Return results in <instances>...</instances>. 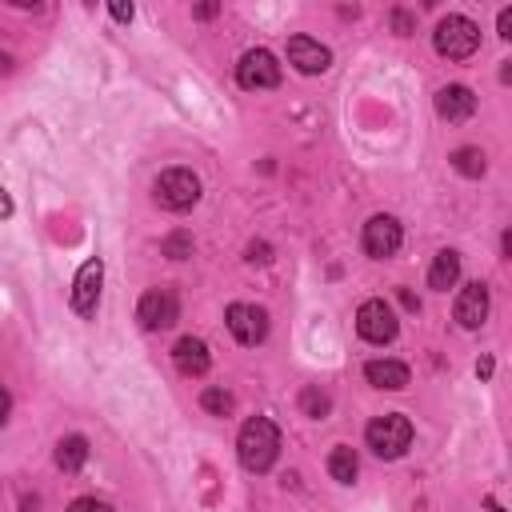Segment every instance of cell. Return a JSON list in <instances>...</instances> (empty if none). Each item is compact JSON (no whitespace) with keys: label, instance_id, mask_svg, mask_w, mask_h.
Wrapping results in <instances>:
<instances>
[{"label":"cell","instance_id":"6da1fadb","mask_svg":"<svg viewBox=\"0 0 512 512\" xmlns=\"http://www.w3.org/2000/svg\"><path fill=\"white\" fill-rule=\"evenodd\" d=\"M276 452H280V428L268 420V416H252L244 420L240 436H236V456L248 472H268L276 464Z\"/></svg>","mask_w":512,"mask_h":512},{"label":"cell","instance_id":"7a4b0ae2","mask_svg":"<svg viewBox=\"0 0 512 512\" xmlns=\"http://www.w3.org/2000/svg\"><path fill=\"white\" fill-rule=\"evenodd\" d=\"M364 440L380 460H396L412 444V420L404 412H384L364 428Z\"/></svg>","mask_w":512,"mask_h":512},{"label":"cell","instance_id":"3957f363","mask_svg":"<svg viewBox=\"0 0 512 512\" xmlns=\"http://www.w3.org/2000/svg\"><path fill=\"white\" fill-rule=\"evenodd\" d=\"M432 44H436V52L440 56H448V60H468L476 48H480V28L468 20V16H444L440 24H436V32H432Z\"/></svg>","mask_w":512,"mask_h":512},{"label":"cell","instance_id":"277c9868","mask_svg":"<svg viewBox=\"0 0 512 512\" xmlns=\"http://www.w3.org/2000/svg\"><path fill=\"white\" fill-rule=\"evenodd\" d=\"M156 204L168 208V212H188L196 200H200V180L192 168H168L156 176V188H152Z\"/></svg>","mask_w":512,"mask_h":512},{"label":"cell","instance_id":"5b68a950","mask_svg":"<svg viewBox=\"0 0 512 512\" xmlns=\"http://www.w3.org/2000/svg\"><path fill=\"white\" fill-rule=\"evenodd\" d=\"M136 320L148 328V332H164L180 320V300L172 288H148L136 304Z\"/></svg>","mask_w":512,"mask_h":512},{"label":"cell","instance_id":"8992f818","mask_svg":"<svg viewBox=\"0 0 512 512\" xmlns=\"http://www.w3.org/2000/svg\"><path fill=\"white\" fill-rule=\"evenodd\" d=\"M396 328H400V320H396V312H392L388 300H364V304H360V312H356V332H360L368 344H388V340H396Z\"/></svg>","mask_w":512,"mask_h":512},{"label":"cell","instance_id":"52a82bcc","mask_svg":"<svg viewBox=\"0 0 512 512\" xmlns=\"http://www.w3.org/2000/svg\"><path fill=\"white\" fill-rule=\"evenodd\" d=\"M236 80H240V88H276L280 84V64L268 48H248L236 64Z\"/></svg>","mask_w":512,"mask_h":512},{"label":"cell","instance_id":"ba28073f","mask_svg":"<svg viewBox=\"0 0 512 512\" xmlns=\"http://www.w3.org/2000/svg\"><path fill=\"white\" fill-rule=\"evenodd\" d=\"M364 252L368 256H376V260H388V256H396L400 252V244H404V228H400V220L396 216H372L368 224H364Z\"/></svg>","mask_w":512,"mask_h":512},{"label":"cell","instance_id":"9c48e42d","mask_svg":"<svg viewBox=\"0 0 512 512\" xmlns=\"http://www.w3.org/2000/svg\"><path fill=\"white\" fill-rule=\"evenodd\" d=\"M224 320H228V332H232L240 344H248V348L268 336V312L256 308V304H228Z\"/></svg>","mask_w":512,"mask_h":512},{"label":"cell","instance_id":"30bf717a","mask_svg":"<svg viewBox=\"0 0 512 512\" xmlns=\"http://www.w3.org/2000/svg\"><path fill=\"white\" fill-rule=\"evenodd\" d=\"M100 284H104V264H100V256H96V260H84V268L76 272V284H72V308H76V316H92V312H96Z\"/></svg>","mask_w":512,"mask_h":512},{"label":"cell","instance_id":"8fae6325","mask_svg":"<svg viewBox=\"0 0 512 512\" xmlns=\"http://www.w3.org/2000/svg\"><path fill=\"white\" fill-rule=\"evenodd\" d=\"M288 64L296 72H304V76H316V72H324L332 64V52L312 36H292L288 40Z\"/></svg>","mask_w":512,"mask_h":512},{"label":"cell","instance_id":"7c38bea8","mask_svg":"<svg viewBox=\"0 0 512 512\" xmlns=\"http://www.w3.org/2000/svg\"><path fill=\"white\" fill-rule=\"evenodd\" d=\"M456 320H460V328H480L488 320V288L480 280H472V284L460 288V296H456Z\"/></svg>","mask_w":512,"mask_h":512},{"label":"cell","instance_id":"4fadbf2b","mask_svg":"<svg viewBox=\"0 0 512 512\" xmlns=\"http://www.w3.org/2000/svg\"><path fill=\"white\" fill-rule=\"evenodd\" d=\"M172 364H176L180 376H204L208 364H212L208 344H204L200 336H184V340H176V348H172Z\"/></svg>","mask_w":512,"mask_h":512},{"label":"cell","instance_id":"5bb4252c","mask_svg":"<svg viewBox=\"0 0 512 512\" xmlns=\"http://www.w3.org/2000/svg\"><path fill=\"white\" fill-rule=\"evenodd\" d=\"M436 112H440L444 120H452V124L468 120V116L476 112V96H472V88H464V84H448V88H440V92H436Z\"/></svg>","mask_w":512,"mask_h":512},{"label":"cell","instance_id":"9a60e30c","mask_svg":"<svg viewBox=\"0 0 512 512\" xmlns=\"http://www.w3.org/2000/svg\"><path fill=\"white\" fill-rule=\"evenodd\" d=\"M364 376H368L372 388H384V392L408 388V364H400V360H368Z\"/></svg>","mask_w":512,"mask_h":512},{"label":"cell","instance_id":"2e32d148","mask_svg":"<svg viewBox=\"0 0 512 512\" xmlns=\"http://www.w3.org/2000/svg\"><path fill=\"white\" fill-rule=\"evenodd\" d=\"M456 280H460V252H452V248L436 252V260H432V268H428V288L448 292Z\"/></svg>","mask_w":512,"mask_h":512},{"label":"cell","instance_id":"e0dca14e","mask_svg":"<svg viewBox=\"0 0 512 512\" xmlns=\"http://www.w3.org/2000/svg\"><path fill=\"white\" fill-rule=\"evenodd\" d=\"M84 460H88V440L84 436H64L56 444V468L60 472H80Z\"/></svg>","mask_w":512,"mask_h":512},{"label":"cell","instance_id":"ac0fdd59","mask_svg":"<svg viewBox=\"0 0 512 512\" xmlns=\"http://www.w3.org/2000/svg\"><path fill=\"white\" fill-rule=\"evenodd\" d=\"M356 472H360L356 452H352L348 444H336V448L328 452V476H332L336 484H352V480H356Z\"/></svg>","mask_w":512,"mask_h":512},{"label":"cell","instance_id":"d6986e66","mask_svg":"<svg viewBox=\"0 0 512 512\" xmlns=\"http://www.w3.org/2000/svg\"><path fill=\"white\" fill-rule=\"evenodd\" d=\"M300 412H304V416H312V420H324V416L332 412L328 392H324V388H316V384H308V388L300 392Z\"/></svg>","mask_w":512,"mask_h":512},{"label":"cell","instance_id":"ffe728a7","mask_svg":"<svg viewBox=\"0 0 512 512\" xmlns=\"http://www.w3.org/2000/svg\"><path fill=\"white\" fill-rule=\"evenodd\" d=\"M452 168L460 172V176H484V152L480 148H456L452 152Z\"/></svg>","mask_w":512,"mask_h":512},{"label":"cell","instance_id":"44dd1931","mask_svg":"<svg viewBox=\"0 0 512 512\" xmlns=\"http://www.w3.org/2000/svg\"><path fill=\"white\" fill-rule=\"evenodd\" d=\"M232 404H236V400H232L228 388H204V392H200V408L212 412V416H228Z\"/></svg>","mask_w":512,"mask_h":512},{"label":"cell","instance_id":"7402d4cb","mask_svg":"<svg viewBox=\"0 0 512 512\" xmlns=\"http://www.w3.org/2000/svg\"><path fill=\"white\" fill-rule=\"evenodd\" d=\"M164 256H172V260L192 256V236H188V232H172V236L164 240Z\"/></svg>","mask_w":512,"mask_h":512},{"label":"cell","instance_id":"603a6c76","mask_svg":"<svg viewBox=\"0 0 512 512\" xmlns=\"http://www.w3.org/2000/svg\"><path fill=\"white\" fill-rule=\"evenodd\" d=\"M68 512H112V504H104V500H96V496H80V500L68 504Z\"/></svg>","mask_w":512,"mask_h":512},{"label":"cell","instance_id":"cb8c5ba5","mask_svg":"<svg viewBox=\"0 0 512 512\" xmlns=\"http://www.w3.org/2000/svg\"><path fill=\"white\" fill-rule=\"evenodd\" d=\"M392 28H396L400 36H408V32L416 28V20H412V12H404V8H396V12H392Z\"/></svg>","mask_w":512,"mask_h":512},{"label":"cell","instance_id":"d4e9b609","mask_svg":"<svg viewBox=\"0 0 512 512\" xmlns=\"http://www.w3.org/2000/svg\"><path fill=\"white\" fill-rule=\"evenodd\" d=\"M108 12H112V20H120V24H128V20L136 16V8H132V4H120V0L108 4Z\"/></svg>","mask_w":512,"mask_h":512},{"label":"cell","instance_id":"484cf974","mask_svg":"<svg viewBox=\"0 0 512 512\" xmlns=\"http://www.w3.org/2000/svg\"><path fill=\"white\" fill-rule=\"evenodd\" d=\"M268 252H272L268 244H248V260H252V264H268V260H272Z\"/></svg>","mask_w":512,"mask_h":512},{"label":"cell","instance_id":"4316f807","mask_svg":"<svg viewBox=\"0 0 512 512\" xmlns=\"http://www.w3.org/2000/svg\"><path fill=\"white\" fill-rule=\"evenodd\" d=\"M500 36H512V8H500Z\"/></svg>","mask_w":512,"mask_h":512},{"label":"cell","instance_id":"83f0119b","mask_svg":"<svg viewBox=\"0 0 512 512\" xmlns=\"http://www.w3.org/2000/svg\"><path fill=\"white\" fill-rule=\"evenodd\" d=\"M216 12H220V4H200V8H196V16H200V20H212Z\"/></svg>","mask_w":512,"mask_h":512},{"label":"cell","instance_id":"f1b7e54d","mask_svg":"<svg viewBox=\"0 0 512 512\" xmlns=\"http://www.w3.org/2000/svg\"><path fill=\"white\" fill-rule=\"evenodd\" d=\"M4 216H12V196L0 188V220H4Z\"/></svg>","mask_w":512,"mask_h":512},{"label":"cell","instance_id":"f546056e","mask_svg":"<svg viewBox=\"0 0 512 512\" xmlns=\"http://www.w3.org/2000/svg\"><path fill=\"white\" fill-rule=\"evenodd\" d=\"M476 376H480V380H488V376H492V360H488V356L476 364Z\"/></svg>","mask_w":512,"mask_h":512},{"label":"cell","instance_id":"4dcf8cb0","mask_svg":"<svg viewBox=\"0 0 512 512\" xmlns=\"http://www.w3.org/2000/svg\"><path fill=\"white\" fill-rule=\"evenodd\" d=\"M8 408H12V400H8V392H4V388H0V424H4V420H8Z\"/></svg>","mask_w":512,"mask_h":512},{"label":"cell","instance_id":"1f68e13d","mask_svg":"<svg viewBox=\"0 0 512 512\" xmlns=\"http://www.w3.org/2000/svg\"><path fill=\"white\" fill-rule=\"evenodd\" d=\"M0 72H12V56H4V52H0Z\"/></svg>","mask_w":512,"mask_h":512}]
</instances>
